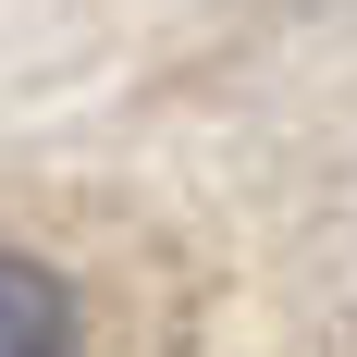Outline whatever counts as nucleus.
Here are the masks:
<instances>
[{
	"mask_svg": "<svg viewBox=\"0 0 357 357\" xmlns=\"http://www.w3.org/2000/svg\"><path fill=\"white\" fill-rule=\"evenodd\" d=\"M0 357H86V308L50 259L0 247Z\"/></svg>",
	"mask_w": 357,
	"mask_h": 357,
	"instance_id": "1",
	"label": "nucleus"
}]
</instances>
